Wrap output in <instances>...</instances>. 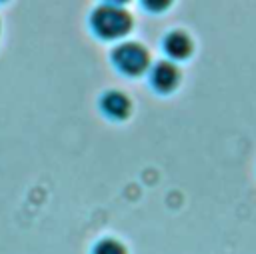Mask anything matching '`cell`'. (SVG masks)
Masks as SVG:
<instances>
[{
	"instance_id": "cell-1",
	"label": "cell",
	"mask_w": 256,
	"mask_h": 254,
	"mask_svg": "<svg viewBox=\"0 0 256 254\" xmlns=\"http://www.w3.org/2000/svg\"><path fill=\"white\" fill-rule=\"evenodd\" d=\"M132 14L126 8L104 4L96 8L90 16V28L92 32L102 40H118L124 38L132 30Z\"/></svg>"
},
{
	"instance_id": "cell-2",
	"label": "cell",
	"mask_w": 256,
	"mask_h": 254,
	"mask_svg": "<svg viewBox=\"0 0 256 254\" xmlns=\"http://www.w3.org/2000/svg\"><path fill=\"white\" fill-rule=\"evenodd\" d=\"M112 62L126 76H140L150 68V52L140 42H122L112 50Z\"/></svg>"
},
{
	"instance_id": "cell-3",
	"label": "cell",
	"mask_w": 256,
	"mask_h": 254,
	"mask_svg": "<svg viewBox=\"0 0 256 254\" xmlns=\"http://www.w3.org/2000/svg\"><path fill=\"white\" fill-rule=\"evenodd\" d=\"M180 80H182V72L172 60H160L150 68V84L160 94L174 92Z\"/></svg>"
},
{
	"instance_id": "cell-4",
	"label": "cell",
	"mask_w": 256,
	"mask_h": 254,
	"mask_svg": "<svg viewBox=\"0 0 256 254\" xmlns=\"http://www.w3.org/2000/svg\"><path fill=\"white\" fill-rule=\"evenodd\" d=\"M102 112L112 120H126L132 114V100L118 90H110L100 100Z\"/></svg>"
},
{
	"instance_id": "cell-5",
	"label": "cell",
	"mask_w": 256,
	"mask_h": 254,
	"mask_svg": "<svg viewBox=\"0 0 256 254\" xmlns=\"http://www.w3.org/2000/svg\"><path fill=\"white\" fill-rule=\"evenodd\" d=\"M164 52L170 60H186L194 52V42L184 30H174L164 38Z\"/></svg>"
},
{
	"instance_id": "cell-6",
	"label": "cell",
	"mask_w": 256,
	"mask_h": 254,
	"mask_svg": "<svg viewBox=\"0 0 256 254\" xmlns=\"http://www.w3.org/2000/svg\"><path fill=\"white\" fill-rule=\"evenodd\" d=\"M92 254H128V250H126V246L120 240H116V238H104V240H100L94 246Z\"/></svg>"
}]
</instances>
